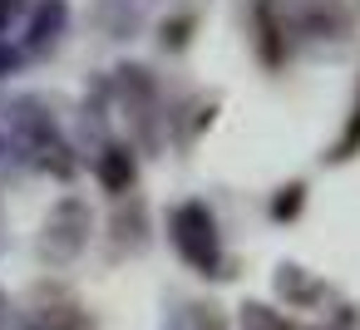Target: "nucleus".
<instances>
[{
	"label": "nucleus",
	"mask_w": 360,
	"mask_h": 330,
	"mask_svg": "<svg viewBox=\"0 0 360 330\" xmlns=\"http://www.w3.org/2000/svg\"><path fill=\"white\" fill-rule=\"evenodd\" d=\"M168 232H173L178 256H183L198 276H232V271H227V261H222V237H217V217L207 212V202H198V197H193V202L173 207Z\"/></svg>",
	"instance_id": "nucleus-1"
},
{
	"label": "nucleus",
	"mask_w": 360,
	"mask_h": 330,
	"mask_svg": "<svg viewBox=\"0 0 360 330\" xmlns=\"http://www.w3.org/2000/svg\"><path fill=\"white\" fill-rule=\"evenodd\" d=\"M89 232H94V212H89V202H84V197H60L55 212H50V222H45V237H40L45 261H55V266L75 261V256L84 251Z\"/></svg>",
	"instance_id": "nucleus-2"
},
{
	"label": "nucleus",
	"mask_w": 360,
	"mask_h": 330,
	"mask_svg": "<svg viewBox=\"0 0 360 330\" xmlns=\"http://www.w3.org/2000/svg\"><path fill=\"white\" fill-rule=\"evenodd\" d=\"M271 286H276V296H281L291 310H316V305L326 301V281H321L316 271L296 266V261H281L276 276H271Z\"/></svg>",
	"instance_id": "nucleus-3"
},
{
	"label": "nucleus",
	"mask_w": 360,
	"mask_h": 330,
	"mask_svg": "<svg viewBox=\"0 0 360 330\" xmlns=\"http://www.w3.org/2000/svg\"><path fill=\"white\" fill-rule=\"evenodd\" d=\"M99 183L109 187V192H129L134 187V178H139V163H134V148H124V143H109L104 153H99Z\"/></svg>",
	"instance_id": "nucleus-4"
},
{
	"label": "nucleus",
	"mask_w": 360,
	"mask_h": 330,
	"mask_svg": "<svg viewBox=\"0 0 360 330\" xmlns=\"http://www.w3.org/2000/svg\"><path fill=\"white\" fill-rule=\"evenodd\" d=\"M252 15H257V50H262V60L276 70L281 60H286V45H281V20H276V0H257L252 6Z\"/></svg>",
	"instance_id": "nucleus-5"
},
{
	"label": "nucleus",
	"mask_w": 360,
	"mask_h": 330,
	"mask_svg": "<svg viewBox=\"0 0 360 330\" xmlns=\"http://www.w3.org/2000/svg\"><path fill=\"white\" fill-rule=\"evenodd\" d=\"M114 242L129 246V251H143V242H148V212H143L139 197H134L129 207H119V217H114Z\"/></svg>",
	"instance_id": "nucleus-6"
},
{
	"label": "nucleus",
	"mask_w": 360,
	"mask_h": 330,
	"mask_svg": "<svg viewBox=\"0 0 360 330\" xmlns=\"http://www.w3.org/2000/svg\"><path fill=\"white\" fill-rule=\"evenodd\" d=\"M237 325H242V330H296V325L286 320V310H276V305H266V301H242V305H237Z\"/></svg>",
	"instance_id": "nucleus-7"
},
{
	"label": "nucleus",
	"mask_w": 360,
	"mask_h": 330,
	"mask_svg": "<svg viewBox=\"0 0 360 330\" xmlns=\"http://www.w3.org/2000/svg\"><path fill=\"white\" fill-rule=\"evenodd\" d=\"M35 330H99L79 305H50L40 320H35Z\"/></svg>",
	"instance_id": "nucleus-8"
},
{
	"label": "nucleus",
	"mask_w": 360,
	"mask_h": 330,
	"mask_svg": "<svg viewBox=\"0 0 360 330\" xmlns=\"http://www.w3.org/2000/svg\"><path fill=\"white\" fill-rule=\"evenodd\" d=\"M60 30H65V0H45V6L35 11L30 40H35V45H50V40H55Z\"/></svg>",
	"instance_id": "nucleus-9"
},
{
	"label": "nucleus",
	"mask_w": 360,
	"mask_h": 330,
	"mask_svg": "<svg viewBox=\"0 0 360 330\" xmlns=\"http://www.w3.org/2000/svg\"><path fill=\"white\" fill-rule=\"evenodd\" d=\"M301 207H306V183H286V187H276V197H271V222H296Z\"/></svg>",
	"instance_id": "nucleus-10"
},
{
	"label": "nucleus",
	"mask_w": 360,
	"mask_h": 330,
	"mask_svg": "<svg viewBox=\"0 0 360 330\" xmlns=\"http://www.w3.org/2000/svg\"><path fill=\"white\" fill-rule=\"evenodd\" d=\"M360 153V99H355V109H350V119H345V133L335 138V148H330V163H345V158H355Z\"/></svg>",
	"instance_id": "nucleus-11"
},
{
	"label": "nucleus",
	"mask_w": 360,
	"mask_h": 330,
	"mask_svg": "<svg viewBox=\"0 0 360 330\" xmlns=\"http://www.w3.org/2000/svg\"><path fill=\"white\" fill-rule=\"evenodd\" d=\"M193 35V15H178V20H163V50H183Z\"/></svg>",
	"instance_id": "nucleus-12"
},
{
	"label": "nucleus",
	"mask_w": 360,
	"mask_h": 330,
	"mask_svg": "<svg viewBox=\"0 0 360 330\" xmlns=\"http://www.w3.org/2000/svg\"><path fill=\"white\" fill-rule=\"evenodd\" d=\"M11 60H15V55H6V50H0V70H6V65H11Z\"/></svg>",
	"instance_id": "nucleus-13"
}]
</instances>
